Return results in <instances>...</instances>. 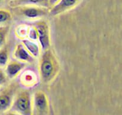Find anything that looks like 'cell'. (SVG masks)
Returning <instances> with one entry per match:
<instances>
[{
  "instance_id": "cell-21",
  "label": "cell",
  "mask_w": 122,
  "mask_h": 115,
  "mask_svg": "<svg viewBox=\"0 0 122 115\" xmlns=\"http://www.w3.org/2000/svg\"><path fill=\"white\" fill-rule=\"evenodd\" d=\"M5 0H0V3H3L5 1Z\"/></svg>"
},
{
  "instance_id": "cell-17",
  "label": "cell",
  "mask_w": 122,
  "mask_h": 115,
  "mask_svg": "<svg viewBox=\"0 0 122 115\" xmlns=\"http://www.w3.org/2000/svg\"><path fill=\"white\" fill-rule=\"evenodd\" d=\"M27 38L35 42L38 41V32L34 25L29 26Z\"/></svg>"
},
{
  "instance_id": "cell-13",
  "label": "cell",
  "mask_w": 122,
  "mask_h": 115,
  "mask_svg": "<svg viewBox=\"0 0 122 115\" xmlns=\"http://www.w3.org/2000/svg\"><path fill=\"white\" fill-rule=\"evenodd\" d=\"M11 51V45L7 43L0 49V67H5L10 61V55Z\"/></svg>"
},
{
  "instance_id": "cell-8",
  "label": "cell",
  "mask_w": 122,
  "mask_h": 115,
  "mask_svg": "<svg viewBox=\"0 0 122 115\" xmlns=\"http://www.w3.org/2000/svg\"><path fill=\"white\" fill-rule=\"evenodd\" d=\"M13 56L16 60L26 64H33L36 59L30 55L22 43L16 44L13 53Z\"/></svg>"
},
{
  "instance_id": "cell-2",
  "label": "cell",
  "mask_w": 122,
  "mask_h": 115,
  "mask_svg": "<svg viewBox=\"0 0 122 115\" xmlns=\"http://www.w3.org/2000/svg\"><path fill=\"white\" fill-rule=\"evenodd\" d=\"M10 110L20 115H33V95L28 89H19Z\"/></svg>"
},
{
  "instance_id": "cell-16",
  "label": "cell",
  "mask_w": 122,
  "mask_h": 115,
  "mask_svg": "<svg viewBox=\"0 0 122 115\" xmlns=\"http://www.w3.org/2000/svg\"><path fill=\"white\" fill-rule=\"evenodd\" d=\"M10 30V25L0 26V49L7 43Z\"/></svg>"
},
{
  "instance_id": "cell-23",
  "label": "cell",
  "mask_w": 122,
  "mask_h": 115,
  "mask_svg": "<svg viewBox=\"0 0 122 115\" xmlns=\"http://www.w3.org/2000/svg\"><path fill=\"white\" fill-rule=\"evenodd\" d=\"M11 1H13V0H11Z\"/></svg>"
},
{
  "instance_id": "cell-9",
  "label": "cell",
  "mask_w": 122,
  "mask_h": 115,
  "mask_svg": "<svg viewBox=\"0 0 122 115\" xmlns=\"http://www.w3.org/2000/svg\"><path fill=\"white\" fill-rule=\"evenodd\" d=\"M27 64L17 60L10 61L5 67V71L9 80H13L24 70Z\"/></svg>"
},
{
  "instance_id": "cell-7",
  "label": "cell",
  "mask_w": 122,
  "mask_h": 115,
  "mask_svg": "<svg viewBox=\"0 0 122 115\" xmlns=\"http://www.w3.org/2000/svg\"><path fill=\"white\" fill-rule=\"evenodd\" d=\"M81 0H60L50 8L49 16L55 17L63 14L77 6Z\"/></svg>"
},
{
  "instance_id": "cell-20",
  "label": "cell",
  "mask_w": 122,
  "mask_h": 115,
  "mask_svg": "<svg viewBox=\"0 0 122 115\" xmlns=\"http://www.w3.org/2000/svg\"><path fill=\"white\" fill-rule=\"evenodd\" d=\"M49 1V6H50V8H51V7L53 6L54 5L56 4L57 3H58L60 0H48Z\"/></svg>"
},
{
  "instance_id": "cell-3",
  "label": "cell",
  "mask_w": 122,
  "mask_h": 115,
  "mask_svg": "<svg viewBox=\"0 0 122 115\" xmlns=\"http://www.w3.org/2000/svg\"><path fill=\"white\" fill-rule=\"evenodd\" d=\"M14 13L20 19L40 20L49 15L50 9L37 5H20L13 7Z\"/></svg>"
},
{
  "instance_id": "cell-19",
  "label": "cell",
  "mask_w": 122,
  "mask_h": 115,
  "mask_svg": "<svg viewBox=\"0 0 122 115\" xmlns=\"http://www.w3.org/2000/svg\"><path fill=\"white\" fill-rule=\"evenodd\" d=\"M1 115H20V114H19L17 112H15V111H12V110H10L9 111H6V112L4 113L3 114Z\"/></svg>"
},
{
  "instance_id": "cell-14",
  "label": "cell",
  "mask_w": 122,
  "mask_h": 115,
  "mask_svg": "<svg viewBox=\"0 0 122 115\" xmlns=\"http://www.w3.org/2000/svg\"><path fill=\"white\" fill-rule=\"evenodd\" d=\"M12 18L13 15L10 10L0 9V26L9 25Z\"/></svg>"
},
{
  "instance_id": "cell-6",
  "label": "cell",
  "mask_w": 122,
  "mask_h": 115,
  "mask_svg": "<svg viewBox=\"0 0 122 115\" xmlns=\"http://www.w3.org/2000/svg\"><path fill=\"white\" fill-rule=\"evenodd\" d=\"M50 113V102L47 95L43 91H37L33 95V115H49Z\"/></svg>"
},
{
  "instance_id": "cell-22",
  "label": "cell",
  "mask_w": 122,
  "mask_h": 115,
  "mask_svg": "<svg viewBox=\"0 0 122 115\" xmlns=\"http://www.w3.org/2000/svg\"><path fill=\"white\" fill-rule=\"evenodd\" d=\"M1 89H2V88H1V87H0V91H1Z\"/></svg>"
},
{
  "instance_id": "cell-4",
  "label": "cell",
  "mask_w": 122,
  "mask_h": 115,
  "mask_svg": "<svg viewBox=\"0 0 122 115\" xmlns=\"http://www.w3.org/2000/svg\"><path fill=\"white\" fill-rule=\"evenodd\" d=\"M19 83L12 82L0 91V115L10 110L14 98L19 89Z\"/></svg>"
},
{
  "instance_id": "cell-5",
  "label": "cell",
  "mask_w": 122,
  "mask_h": 115,
  "mask_svg": "<svg viewBox=\"0 0 122 115\" xmlns=\"http://www.w3.org/2000/svg\"><path fill=\"white\" fill-rule=\"evenodd\" d=\"M33 25L38 32V41L42 52L51 47V31L49 23L45 20H38Z\"/></svg>"
},
{
  "instance_id": "cell-11",
  "label": "cell",
  "mask_w": 122,
  "mask_h": 115,
  "mask_svg": "<svg viewBox=\"0 0 122 115\" xmlns=\"http://www.w3.org/2000/svg\"><path fill=\"white\" fill-rule=\"evenodd\" d=\"M21 43L28 50V52L32 56H34L36 59L39 58L41 54L42 50L40 44L37 43V42L30 40L28 38H25V39L22 40Z\"/></svg>"
},
{
  "instance_id": "cell-15",
  "label": "cell",
  "mask_w": 122,
  "mask_h": 115,
  "mask_svg": "<svg viewBox=\"0 0 122 115\" xmlns=\"http://www.w3.org/2000/svg\"><path fill=\"white\" fill-rule=\"evenodd\" d=\"M29 25L25 24H21L16 27L15 30V34L19 39L23 40L28 37Z\"/></svg>"
},
{
  "instance_id": "cell-12",
  "label": "cell",
  "mask_w": 122,
  "mask_h": 115,
  "mask_svg": "<svg viewBox=\"0 0 122 115\" xmlns=\"http://www.w3.org/2000/svg\"><path fill=\"white\" fill-rule=\"evenodd\" d=\"M11 5L13 7L20 5H37L50 9L48 0H13L11 1Z\"/></svg>"
},
{
  "instance_id": "cell-1",
  "label": "cell",
  "mask_w": 122,
  "mask_h": 115,
  "mask_svg": "<svg viewBox=\"0 0 122 115\" xmlns=\"http://www.w3.org/2000/svg\"><path fill=\"white\" fill-rule=\"evenodd\" d=\"M59 61L51 47L43 51L38 61V74L41 82L48 84L53 82L59 73Z\"/></svg>"
},
{
  "instance_id": "cell-10",
  "label": "cell",
  "mask_w": 122,
  "mask_h": 115,
  "mask_svg": "<svg viewBox=\"0 0 122 115\" xmlns=\"http://www.w3.org/2000/svg\"><path fill=\"white\" fill-rule=\"evenodd\" d=\"M19 82L25 88L34 87L38 83V77L34 71L27 69L21 73Z\"/></svg>"
},
{
  "instance_id": "cell-18",
  "label": "cell",
  "mask_w": 122,
  "mask_h": 115,
  "mask_svg": "<svg viewBox=\"0 0 122 115\" xmlns=\"http://www.w3.org/2000/svg\"><path fill=\"white\" fill-rule=\"evenodd\" d=\"M9 80V79L5 73V70L0 67V87H4L5 86L8 84Z\"/></svg>"
}]
</instances>
